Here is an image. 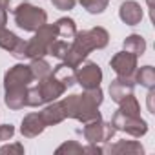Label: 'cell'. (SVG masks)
<instances>
[{
    "instance_id": "obj_26",
    "label": "cell",
    "mask_w": 155,
    "mask_h": 155,
    "mask_svg": "<svg viewBox=\"0 0 155 155\" xmlns=\"http://www.w3.org/2000/svg\"><path fill=\"white\" fill-rule=\"evenodd\" d=\"M82 148H84V146H81L77 140H66L64 144H60V146L55 150V153H57V155H62V153H68V155H79V153H84Z\"/></svg>"
},
{
    "instance_id": "obj_20",
    "label": "cell",
    "mask_w": 155,
    "mask_h": 155,
    "mask_svg": "<svg viewBox=\"0 0 155 155\" xmlns=\"http://www.w3.org/2000/svg\"><path fill=\"white\" fill-rule=\"evenodd\" d=\"M55 28H57V35L58 38H64V40H73V37L77 35V26H75V20L73 18H58L55 22Z\"/></svg>"
},
{
    "instance_id": "obj_14",
    "label": "cell",
    "mask_w": 155,
    "mask_h": 155,
    "mask_svg": "<svg viewBox=\"0 0 155 155\" xmlns=\"http://www.w3.org/2000/svg\"><path fill=\"white\" fill-rule=\"evenodd\" d=\"M44 130H46V122H44V119H42L40 113H29V115H26L24 120H22V126H20V133L26 139L38 137Z\"/></svg>"
},
{
    "instance_id": "obj_8",
    "label": "cell",
    "mask_w": 155,
    "mask_h": 155,
    "mask_svg": "<svg viewBox=\"0 0 155 155\" xmlns=\"http://www.w3.org/2000/svg\"><path fill=\"white\" fill-rule=\"evenodd\" d=\"M33 73L26 64H15L4 75V88H28L33 82Z\"/></svg>"
},
{
    "instance_id": "obj_30",
    "label": "cell",
    "mask_w": 155,
    "mask_h": 155,
    "mask_svg": "<svg viewBox=\"0 0 155 155\" xmlns=\"http://www.w3.org/2000/svg\"><path fill=\"white\" fill-rule=\"evenodd\" d=\"M6 4L4 0H0V28H6V22H8V13H6Z\"/></svg>"
},
{
    "instance_id": "obj_15",
    "label": "cell",
    "mask_w": 155,
    "mask_h": 155,
    "mask_svg": "<svg viewBox=\"0 0 155 155\" xmlns=\"http://www.w3.org/2000/svg\"><path fill=\"white\" fill-rule=\"evenodd\" d=\"M40 115H42L46 126H57V124H60V122L66 119V111H64L62 101H58V102H57V101L49 102V104L40 111Z\"/></svg>"
},
{
    "instance_id": "obj_25",
    "label": "cell",
    "mask_w": 155,
    "mask_h": 155,
    "mask_svg": "<svg viewBox=\"0 0 155 155\" xmlns=\"http://www.w3.org/2000/svg\"><path fill=\"white\" fill-rule=\"evenodd\" d=\"M119 110L124 111V113H128V115H140V106H139L137 99L133 97V93L128 95V97H124L119 102Z\"/></svg>"
},
{
    "instance_id": "obj_18",
    "label": "cell",
    "mask_w": 155,
    "mask_h": 155,
    "mask_svg": "<svg viewBox=\"0 0 155 155\" xmlns=\"http://www.w3.org/2000/svg\"><path fill=\"white\" fill-rule=\"evenodd\" d=\"M53 77H55V79H58L66 88H69V86L77 84V68H73V66L62 62V64H58V66L55 68Z\"/></svg>"
},
{
    "instance_id": "obj_12",
    "label": "cell",
    "mask_w": 155,
    "mask_h": 155,
    "mask_svg": "<svg viewBox=\"0 0 155 155\" xmlns=\"http://www.w3.org/2000/svg\"><path fill=\"white\" fill-rule=\"evenodd\" d=\"M133 88H135V81L131 77H117L110 82V95H111V101L113 102H120L124 97L131 95L133 93Z\"/></svg>"
},
{
    "instance_id": "obj_19",
    "label": "cell",
    "mask_w": 155,
    "mask_h": 155,
    "mask_svg": "<svg viewBox=\"0 0 155 155\" xmlns=\"http://www.w3.org/2000/svg\"><path fill=\"white\" fill-rule=\"evenodd\" d=\"M133 81L137 84H140L146 90H153L155 88V69L153 66H142L140 69H135Z\"/></svg>"
},
{
    "instance_id": "obj_6",
    "label": "cell",
    "mask_w": 155,
    "mask_h": 155,
    "mask_svg": "<svg viewBox=\"0 0 155 155\" xmlns=\"http://www.w3.org/2000/svg\"><path fill=\"white\" fill-rule=\"evenodd\" d=\"M82 135L90 144H101L111 140V137L115 135V128L111 126V122H104L102 119H97L84 124Z\"/></svg>"
},
{
    "instance_id": "obj_28",
    "label": "cell",
    "mask_w": 155,
    "mask_h": 155,
    "mask_svg": "<svg viewBox=\"0 0 155 155\" xmlns=\"http://www.w3.org/2000/svg\"><path fill=\"white\" fill-rule=\"evenodd\" d=\"M51 4H53V8H57L60 11H69L75 8L77 0H51Z\"/></svg>"
},
{
    "instance_id": "obj_32",
    "label": "cell",
    "mask_w": 155,
    "mask_h": 155,
    "mask_svg": "<svg viewBox=\"0 0 155 155\" xmlns=\"http://www.w3.org/2000/svg\"><path fill=\"white\" fill-rule=\"evenodd\" d=\"M153 97H155V91L150 90V93H148V110H150V113H155V108H153Z\"/></svg>"
},
{
    "instance_id": "obj_27",
    "label": "cell",
    "mask_w": 155,
    "mask_h": 155,
    "mask_svg": "<svg viewBox=\"0 0 155 155\" xmlns=\"http://www.w3.org/2000/svg\"><path fill=\"white\" fill-rule=\"evenodd\" d=\"M15 135V126L13 124H0V142H6Z\"/></svg>"
},
{
    "instance_id": "obj_11",
    "label": "cell",
    "mask_w": 155,
    "mask_h": 155,
    "mask_svg": "<svg viewBox=\"0 0 155 155\" xmlns=\"http://www.w3.org/2000/svg\"><path fill=\"white\" fill-rule=\"evenodd\" d=\"M37 88H38V91H40V95H42L44 104H46V102H53V101H57V99L62 97L64 91H66V86H64L58 79H55L53 73H51L49 77H46V79L38 81Z\"/></svg>"
},
{
    "instance_id": "obj_13",
    "label": "cell",
    "mask_w": 155,
    "mask_h": 155,
    "mask_svg": "<svg viewBox=\"0 0 155 155\" xmlns=\"http://www.w3.org/2000/svg\"><path fill=\"white\" fill-rule=\"evenodd\" d=\"M142 15H144V11H142L140 4L135 2V0H126L119 8V17L126 26H137L142 20Z\"/></svg>"
},
{
    "instance_id": "obj_24",
    "label": "cell",
    "mask_w": 155,
    "mask_h": 155,
    "mask_svg": "<svg viewBox=\"0 0 155 155\" xmlns=\"http://www.w3.org/2000/svg\"><path fill=\"white\" fill-rule=\"evenodd\" d=\"M79 2L91 15H101L108 9V0H79Z\"/></svg>"
},
{
    "instance_id": "obj_31",
    "label": "cell",
    "mask_w": 155,
    "mask_h": 155,
    "mask_svg": "<svg viewBox=\"0 0 155 155\" xmlns=\"http://www.w3.org/2000/svg\"><path fill=\"white\" fill-rule=\"evenodd\" d=\"M84 150V153H97V155H101V153H104V150L102 148H99L97 144H91V146H86V148H82Z\"/></svg>"
},
{
    "instance_id": "obj_29",
    "label": "cell",
    "mask_w": 155,
    "mask_h": 155,
    "mask_svg": "<svg viewBox=\"0 0 155 155\" xmlns=\"http://www.w3.org/2000/svg\"><path fill=\"white\" fill-rule=\"evenodd\" d=\"M0 153H24V146H22L20 142L8 144V146H2V148H0Z\"/></svg>"
},
{
    "instance_id": "obj_23",
    "label": "cell",
    "mask_w": 155,
    "mask_h": 155,
    "mask_svg": "<svg viewBox=\"0 0 155 155\" xmlns=\"http://www.w3.org/2000/svg\"><path fill=\"white\" fill-rule=\"evenodd\" d=\"M69 46H71L69 40H64V38H58V37H57V38L49 44L48 55H51V57H55V58H58V60H64L66 55H68V51H69Z\"/></svg>"
},
{
    "instance_id": "obj_17",
    "label": "cell",
    "mask_w": 155,
    "mask_h": 155,
    "mask_svg": "<svg viewBox=\"0 0 155 155\" xmlns=\"http://www.w3.org/2000/svg\"><path fill=\"white\" fill-rule=\"evenodd\" d=\"M104 151H108V153H119V155H142L144 148L137 140H119V142L111 144Z\"/></svg>"
},
{
    "instance_id": "obj_5",
    "label": "cell",
    "mask_w": 155,
    "mask_h": 155,
    "mask_svg": "<svg viewBox=\"0 0 155 155\" xmlns=\"http://www.w3.org/2000/svg\"><path fill=\"white\" fill-rule=\"evenodd\" d=\"M111 126L115 128V131H124L131 137H142L148 133V124L144 119H140V115H128L120 110H117L111 117Z\"/></svg>"
},
{
    "instance_id": "obj_3",
    "label": "cell",
    "mask_w": 155,
    "mask_h": 155,
    "mask_svg": "<svg viewBox=\"0 0 155 155\" xmlns=\"http://www.w3.org/2000/svg\"><path fill=\"white\" fill-rule=\"evenodd\" d=\"M13 18L20 29L31 31V33H35L38 28L48 24V13L42 8H37L33 4H28V2L18 4L13 9Z\"/></svg>"
},
{
    "instance_id": "obj_1",
    "label": "cell",
    "mask_w": 155,
    "mask_h": 155,
    "mask_svg": "<svg viewBox=\"0 0 155 155\" xmlns=\"http://www.w3.org/2000/svg\"><path fill=\"white\" fill-rule=\"evenodd\" d=\"M102 101H104V95L101 86L84 90L82 95H68L62 99L66 119H75L82 124L102 119L99 111V106L102 104Z\"/></svg>"
},
{
    "instance_id": "obj_22",
    "label": "cell",
    "mask_w": 155,
    "mask_h": 155,
    "mask_svg": "<svg viewBox=\"0 0 155 155\" xmlns=\"http://www.w3.org/2000/svg\"><path fill=\"white\" fill-rule=\"evenodd\" d=\"M124 49L126 51H130V53H133V55H142L144 51H146V40H144V37H140V35H128L126 38H124Z\"/></svg>"
},
{
    "instance_id": "obj_9",
    "label": "cell",
    "mask_w": 155,
    "mask_h": 155,
    "mask_svg": "<svg viewBox=\"0 0 155 155\" xmlns=\"http://www.w3.org/2000/svg\"><path fill=\"white\" fill-rule=\"evenodd\" d=\"M110 66L111 69L117 73V77H131L135 75V69H137V55L130 53V51H119L111 57L110 60Z\"/></svg>"
},
{
    "instance_id": "obj_16",
    "label": "cell",
    "mask_w": 155,
    "mask_h": 155,
    "mask_svg": "<svg viewBox=\"0 0 155 155\" xmlns=\"http://www.w3.org/2000/svg\"><path fill=\"white\" fill-rule=\"evenodd\" d=\"M29 88V86H28ZM28 88H8L6 90V97H4V102L9 110L13 111H18L22 108L28 106L26 102V97H28Z\"/></svg>"
},
{
    "instance_id": "obj_7",
    "label": "cell",
    "mask_w": 155,
    "mask_h": 155,
    "mask_svg": "<svg viewBox=\"0 0 155 155\" xmlns=\"http://www.w3.org/2000/svg\"><path fill=\"white\" fill-rule=\"evenodd\" d=\"M102 82V69L97 62L86 60L77 68V84H81L84 90L97 88Z\"/></svg>"
},
{
    "instance_id": "obj_21",
    "label": "cell",
    "mask_w": 155,
    "mask_h": 155,
    "mask_svg": "<svg viewBox=\"0 0 155 155\" xmlns=\"http://www.w3.org/2000/svg\"><path fill=\"white\" fill-rule=\"evenodd\" d=\"M29 69L33 73V79L35 81H42V79H46V77H49L53 73V68L44 58H31Z\"/></svg>"
},
{
    "instance_id": "obj_2",
    "label": "cell",
    "mask_w": 155,
    "mask_h": 155,
    "mask_svg": "<svg viewBox=\"0 0 155 155\" xmlns=\"http://www.w3.org/2000/svg\"><path fill=\"white\" fill-rule=\"evenodd\" d=\"M108 42H110V35L101 26L86 29V31H77V35L71 40L69 51H68V55L62 62H66L73 68H79L82 64V60L93 49H102V48L108 46Z\"/></svg>"
},
{
    "instance_id": "obj_10",
    "label": "cell",
    "mask_w": 155,
    "mask_h": 155,
    "mask_svg": "<svg viewBox=\"0 0 155 155\" xmlns=\"http://www.w3.org/2000/svg\"><path fill=\"white\" fill-rule=\"evenodd\" d=\"M0 48L9 51L15 58H24L26 57V40L18 38L13 31L0 28Z\"/></svg>"
},
{
    "instance_id": "obj_4",
    "label": "cell",
    "mask_w": 155,
    "mask_h": 155,
    "mask_svg": "<svg viewBox=\"0 0 155 155\" xmlns=\"http://www.w3.org/2000/svg\"><path fill=\"white\" fill-rule=\"evenodd\" d=\"M57 28L55 24H44L38 28L29 42H26V58H44L48 55L49 44L57 38Z\"/></svg>"
}]
</instances>
